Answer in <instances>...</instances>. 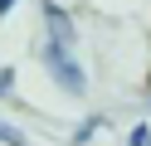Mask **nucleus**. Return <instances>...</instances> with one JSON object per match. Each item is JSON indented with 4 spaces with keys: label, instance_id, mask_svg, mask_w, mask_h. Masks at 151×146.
I'll list each match as a JSON object with an SVG mask.
<instances>
[{
    "label": "nucleus",
    "instance_id": "f257e3e1",
    "mask_svg": "<svg viewBox=\"0 0 151 146\" xmlns=\"http://www.w3.org/2000/svg\"><path fill=\"white\" fill-rule=\"evenodd\" d=\"M44 63H49V73L59 78L68 93H83V73H78V63H73L68 44H49V49H44Z\"/></svg>",
    "mask_w": 151,
    "mask_h": 146
},
{
    "label": "nucleus",
    "instance_id": "f03ea898",
    "mask_svg": "<svg viewBox=\"0 0 151 146\" xmlns=\"http://www.w3.org/2000/svg\"><path fill=\"white\" fill-rule=\"evenodd\" d=\"M44 19H49V44H73V24H68V15L59 5L44 0Z\"/></svg>",
    "mask_w": 151,
    "mask_h": 146
},
{
    "label": "nucleus",
    "instance_id": "7ed1b4c3",
    "mask_svg": "<svg viewBox=\"0 0 151 146\" xmlns=\"http://www.w3.org/2000/svg\"><path fill=\"white\" fill-rule=\"evenodd\" d=\"M0 146H29V141H24V136L15 132L10 122H0Z\"/></svg>",
    "mask_w": 151,
    "mask_h": 146
},
{
    "label": "nucleus",
    "instance_id": "20e7f679",
    "mask_svg": "<svg viewBox=\"0 0 151 146\" xmlns=\"http://www.w3.org/2000/svg\"><path fill=\"white\" fill-rule=\"evenodd\" d=\"M132 146H151V127H137L132 132Z\"/></svg>",
    "mask_w": 151,
    "mask_h": 146
},
{
    "label": "nucleus",
    "instance_id": "39448f33",
    "mask_svg": "<svg viewBox=\"0 0 151 146\" xmlns=\"http://www.w3.org/2000/svg\"><path fill=\"white\" fill-rule=\"evenodd\" d=\"M15 88V68H0V93H10Z\"/></svg>",
    "mask_w": 151,
    "mask_h": 146
},
{
    "label": "nucleus",
    "instance_id": "423d86ee",
    "mask_svg": "<svg viewBox=\"0 0 151 146\" xmlns=\"http://www.w3.org/2000/svg\"><path fill=\"white\" fill-rule=\"evenodd\" d=\"M10 5H20V0H0V15H5V10H10Z\"/></svg>",
    "mask_w": 151,
    "mask_h": 146
}]
</instances>
